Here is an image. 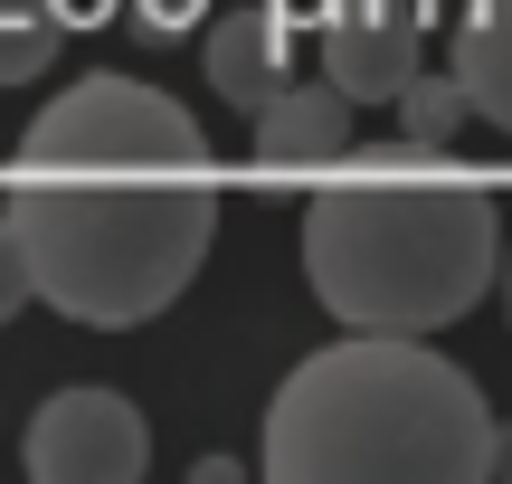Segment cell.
<instances>
[{"label": "cell", "instance_id": "6da1fadb", "mask_svg": "<svg viewBox=\"0 0 512 484\" xmlns=\"http://www.w3.org/2000/svg\"><path fill=\"white\" fill-rule=\"evenodd\" d=\"M200 171L209 143L190 105H171L143 76H76L57 105H38L10 190L38 304L95 333L152 323L219 238V200Z\"/></svg>", "mask_w": 512, "mask_h": 484}, {"label": "cell", "instance_id": "7a4b0ae2", "mask_svg": "<svg viewBox=\"0 0 512 484\" xmlns=\"http://www.w3.org/2000/svg\"><path fill=\"white\" fill-rule=\"evenodd\" d=\"M503 418L475 371L427 352L418 333H351L294 361L266 409L275 484H475L494 475Z\"/></svg>", "mask_w": 512, "mask_h": 484}, {"label": "cell", "instance_id": "3957f363", "mask_svg": "<svg viewBox=\"0 0 512 484\" xmlns=\"http://www.w3.org/2000/svg\"><path fill=\"white\" fill-rule=\"evenodd\" d=\"M304 276L351 333H437L503 276V219L484 190L456 181L323 190L304 209Z\"/></svg>", "mask_w": 512, "mask_h": 484}, {"label": "cell", "instance_id": "277c9868", "mask_svg": "<svg viewBox=\"0 0 512 484\" xmlns=\"http://www.w3.org/2000/svg\"><path fill=\"white\" fill-rule=\"evenodd\" d=\"M29 475L38 484H133L152 466V428L124 390H57L29 418Z\"/></svg>", "mask_w": 512, "mask_h": 484}, {"label": "cell", "instance_id": "5b68a950", "mask_svg": "<svg viewBox=\"0 0 512 484\" xmlns=\"http://www.w3.org/2000/svg\"><path fill=\"white\" fill-rule=\"evenodd\" d=\"M285 0H247V10H228L219 29H209V86L228 95L238 114H266L275 95L294 86L285 76Z\"/></svg>", "mask_w": 512, "mask_h": 484}, {"label": "cell", "instance_id": "8992f818", "mask_svg": "<svg viewBox=\"0 0 512 484\" xmlns=\"http://www.w3.org/2000/svg\"><path fill=\"white\" fill-rule=\"evenodd\" d=\"M351 152V95L332 76H294L266 114H256V162L266 171H304V162H342Z\"/></svg>", "mask_w": 512, "mask_h": 484}, {"label": "cell", "instance_id": "52a82bcc", "mask_svg": "<svg viewBox=\"0 0 512 484\" xmlns=\"http://www.w3.org/2000/svg\"><path fill=\"white\" fill-rule=\"evenodd\" d=\"M446 67L465 76L484 124L512 133V0H475V10L456 19V57H446Z\"/></svg>", "mask_w": 512, "mask_h": 484}, {"label": "cell", "instance_id": "ba28073f", "mask_svg": "<svg viewBox=\"0 0 512 484\" xmlns=\"http://www.w3.org/2000/svg\"><path fill=\"white\" fill-rule=\"evenodd\" d=\"M465 124H475V95H465L456 67H418V76L399 86V143H408V152H446Z\"/></svg>", "mask_w": 512, "mask_h": 484}, {"label": "cell", "instance_id": "9c48e42d", "mask_svg": "<svg viewBox=\"0 0 512 484\" xmlns=\"http://www.w3.org/2000/svg\"><path fill=\"white\" fill-rule=\"evenodd\" d=\"M57 38H67L57 0H0V86H29V76H48Z\"/></svg>", "mask_w": 512, "mask_h": 484}, {"label": "cell", "instance_id": "30bf717a", "mask_svg": "<svg viewBox=\"0 0 512 484\" xmlns=\"http://www.w3.org/2000/svg\"><path fill=\"white\" fill-rule=\"evenodd\" d=\"M38 295V266H29V238H19V219L0 209V323L19 314V304Z\"/></svg>", "mask_w": 512, "mask_h": 484}, {"label": "cell", "instance_id": "8fae6325", "mask_svg": "<svg viewBox=\"0 0 512 484\" xmlns=\"http://www.w3.org/2000/svg\"><path fill=\"white\" fill-rule=\"evenodd\" d=\"M133 10H143V38H171V29L200 19V0H133Z\"/></svg>", "mask_w": 512, "mask_h": 484}, {"label": "cell", "instance_id": "7c38bea8", "mask_svg": "<svg viewBox=\"0 0 512 484\" xmlns=\"http://www.w3.org/2000/svg\"><path fill=\"white\" fill-rule=\"evenodd\" d=\"M105 10H114V0H57V19H67V29H95Z\"/></svg>", "mask_w": 512, "mask_h": 484}, {"label": "cell", "instance_id": "4fadbf2b", "mask_svg": "<svg viewBox=\"0 0 512 484\" xmlns=\"http://www.w3.org/2000/svg\"><path fill=\"white\" fill-rule=\"evenodd\" d=\"M494 484H512V418H503V437H494Z\"/></svg>", "mask_w": 512, "mask_h": 484}, {"label": "cell", "instance_id": "5bb4252c", "mask_svg": "<svg viewBox=\"0 0 512 484\" xmlns=\"http://www.w3.org/2000/svg\"><path fill=\"white\" fill-rule=\"evenodd\" d=\"M503 304H512V247H503Z\"/></svg>", "mask_w": 512, "mask_h": 484}]
</instances>
